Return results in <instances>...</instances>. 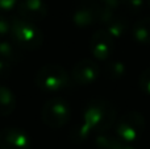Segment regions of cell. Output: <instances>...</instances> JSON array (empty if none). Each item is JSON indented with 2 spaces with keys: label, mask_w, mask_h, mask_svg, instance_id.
I'll return each instance as SVG.
<instances>
[{
  "label": "cell",
  "mask_w": 150,
  "mask_h": 149,
  "mask_svg": "<svg viewBox=\"0 0 150 149\" xmlns=\"http://www.w3.org/2000/svg\"><path fill=\"white\" fill-rule=\"evenodd\" d=\"M116 120V110L108 100L95 99L87 104L84 110V123L91 131L105 132Z\"/></svg>",
  "instance_id": "1"
},
{
  "label": "cell",
  "mask_w": 150,
  "mask_h": 149,
  "mask_svg": "<svg viewBox=\"0 0 150 149\" xmlns=\"http://www.w3.org/2000/svg\"><path fill=\"white\" fill-rule=\"evenodd\" d=\"M11 37L17 46L26 50H36L42 45L44 34L37 28L34 23L26 21L24 18H12L11 26Z\"/></svg>",
  "instance_id": "2"
},
{
  "label": "cell",
  "mask_w": 150,
  "mask_h": 149,
  "mask_svg": "<svg viewBox=\"0 0 150 149\" xmlns=\"http://www.w3.org/2000/svg\"><path fill=\"white\" fill-rule=\"evenodd\" d=\"M36 84L45 91H58L69 84V75L59 65H46L36 74Z\"/></svg>",
  "instance_id": "3"
},
{
  "label": "cell",
  "mask_w": 150,
  "mask_h": 149,
  "mask_svg": "<svg viewBox=\"0 0 150 149\" xmlns=\"http://www.w3.org/2000/svg\"><path fill=\"white\" fill-rule=\"evenodd\" d=\"M42 120L52 128H59L69 121L71 115L70 106L61 98H52L42 107Z\"/></svg>",
  "instance_id": "4"
},
{
  "label": "cell",
  "mask_w": 150,
  "mask_h": 149,
  "mask_svg": "<svg viewBox=\"0 0 150 149\" xmlns=\"http://www.w3.org/2000/svg\"><path fill=\"white\" fill-rule=\"evenodd\" d=\"M145 128V119L138 112H128L121 116L116 126V133L121 141H134Z\"/></svg>",
  "instance_id": "5"
},
{
  "label": "cell",
  "mask_w": 150,
  "mask_h": 149,
  "mask_svg": "<svg viewBox=\"0 0 150 149\" xmlns=\"http://www.w3.org/2000/svg\"><path fill=\"white\" fill-rule=\"evenodd\" d=\"M30 137L24 129L7 127L0 131V149H30Z\"/></svg>",
  "instance_id": "6"
},
{
  "label": "cell",
  "mask_w": 150,
  "mask_h": 149,
  "mask_svg": "<svg viewBox=\"0 0 150 149\" xmlns=\"http://www.w3.org/2000/svg\"><path fill=\"white\" fill-rule=\"evenodd\" d=\"M90 48L93 57L104 61L111 57V54L113 53L115 49L113 37L107 31H96L91 37Z\"/></svg>",
  "instance_id": "7"
},
{
  "label": "cell",
  "mask_w": 150,
  "mask_h": 149,
  "mask_svg": "<svg viewBox=\"0 0 150 149\" xmlns=\"http://www.w3.org/2000/svg\"><path fill=\"white\" fill-rule=\"evenodd\" d=\"M99 8L100 3H96L93 0H83L79 3L76 9L74 11V23L78 26H88L98 23L99 20Z\"/></svg>",
  "instance_id": "8"
},
{
  "label": "cell",
  "mask_w": 150,
  "mask_h": 149,
  "mask_svg": "<svg viewBox=\"0 0 150 149\" xmlns=\"http://www.w3.org/2000/svg\"><path fill=\"white\" fill-rule=\"evenodd\" d=\"M100 75L98 63L91 60H82L73 67V78L78 84L87 86L96 81Z\"/></svg>",
  "instance_id": "9"
},
{
  "label": "cell",
  "mask_w": 150,
  "mask_h": 149,
  "mask_svg": "<svg viewBox=\"0 0 150 149\" xmlns=\"http://www.w3.org/2000/svg\"><path fill=\"white\" fill-rule=\"evenodd\" d=\"M18 15L30 23H38L47 15V7L42 0H23L18 3Z\"/></svg>",
  "instance_id": "10"
},
{
  "label": "cell",
  "mask_w": 150,
  "mask_h": 149,
  "mask_svg": "<svg viewBox=\"0 0 150 149\" xmlns=\"http://www.w3.org/2000/svg\"><path fill=\"white\" fill-rule=\"evenodd\" d=\"M132 36L140 44H150V17H144L134 23L132 26Z\"/></svg>",
  "instance_id": "11"
},
{
  "label": "cell",
  "mask_w": 150,
  "mask_h": 149,
  "mask_svg": "<svg viewBox=\"0 0 150 149\" xmlns=\"http://www.w3.org/2000/svg\"><path fill=\"white\" fill-rule=\"evenodd\" d=\"M16 108L15 94L8 87L0 86V116H7L12 114Z\"/></svg>",
  "instance_id": "12"
},
{
  "label": "cell",
  "mask_w": 150,
  "mask_h": 149,
  "mask_svg": "<svg viewBox=\"0 0 150 149\" xmlns=\"http://www.w3.org/2000/svg\"><path fill=\"white\" fill-rule=\"evenodd\" d=\"M15 42H8V41H1L0 42V58L7 62H9L11 65L15 62H17L20 60V52Z\"/></svg>",
  "instance_id": "13"
},
{
  "label": "cell",
  "mask_w": 150,
  "mask_h": 149,
  "mask_svg": "<svg viewBox=\"0 0 150 149\" xmlns=\"http://www.w3.org/2000/svg\"><path fill=\"white\" fill-rule=\"evenodd\" d=\"M105 25H107V32H109V34L112 37H121L128 31V20L125 17H122V16L113 15V17Z\"/></svg>",
  "instance_id": "14"
},
{
  "label": "cell",
  "mask_w": 150,
  "mask_h": 149,
  "mask_svg": "<svg viewBox=\"0 0 150 149\" xmlns=\"http://www.w3.org/2000/svg\"><path fill=\"white\" fill-rule=\"evenodd\" d=\"M127 73V67L122 62H111L105 66V74L111 79L122 78Z\"/></svg>",
  "instance_id": "15"
},
{
  "label": "cell",
  "mask_w": 150,
  "mask_h": 149,
  "mask_svg": "<svg viewBox=\"0 0 150 149\" xmlns=\"http://www.w3.org/2000/svg\"><path fill=\"white\" fill-rule=\"evenodd\" d=\"M96 145L100 149H119L122 145V141L113 136H105L101 135L96 139Z\"/></svg>",
  "instance_id": "16"
},
{
  "label": "cell",
  "mask_w": 150,
  "mask_h": 149,
  "mask_svg": "<svg viewBox=\"0 0 150 149\" xmlns=\"http://www.w3.org/2000/svg\"><path fill=\"white\" fill-rule=\"evenodd\" d=\"M90 132H91L90 127L86 123H83L79 127H74V129L71 131V139H74L75 141H83L84 139H87Z\"/></svg>",
  "instance_id": "17"
},
{
  "label": "cell",
  "mask_w": 150,
  "mask_h": 149,
  "mask_svg": "<svg viewBox=\"0 0 150 149\" xmlns=\"http://www.w3.org/2000/svg\"><path fill=\"white\" fill-rule=\"evenodd\" d=\"M138 83H140V87L145 94L150 95V67L146 69L142 74H141L140 79H138Z\"/></svg>",
  "instance_id": "18"
},
{
  "label": "cell",
  "mask_w": 150,
  "mask_h": 149,
  "mask_svg": "<svg viewBox=\"0 0 150 149\" xmlns=\"http://www.w3.org/2000/svg\"><path fill=\"white\" fill-rule=\"evenodd\" d=\"M144 0H124L122 5H125V8L132 13H138L144 8Z\"/></svg>",
  "instance_id": "19"
},
{
  "label": "cell",
  "mask_w": 150,
  "mask_h": 149,
  "mask_svg": "<svg viewBox=\"0 0 150 149\" xmlns=\"http://www.w3.org/2000/svg\"><path fill=\"white\" fill-rule=\"evenodd\" d=\"M11 26H12V20L0 13V37H4L11 33Z\"/></svg>",
  "instance_id": "20"
},
{
  "label": "cell",
  "mask_w": 150,
  "mask_h": 149,
  "mask_svg": "<svg viewBox=\"0 0 150 149\" xmlns=\"http://www.w3.org/2000/svg\"><path fill=\"white\" fill-rule=\"evenodd\" d=\"M11 74V63L0 58V79L7 78Z\"/></svg>",
  "instance_id": "21"
},
{
  "label": "cell",
  "mask_w": 150,
  "mask_h": 149,
  "mask_svg": "<svg viewBox=\"0 0 150 149\" xmlns=\"http://www.w3.org/2000/svg\"><path fill=\"white\" fill-rule=\"evenodd\" d=\"M17 0H0V13L11 11L16 5Z\"/></svg>",
  "instance_id": "22"
},
{
  "label": "cell",
  "mask_w": 150,
  "mask_h": 149,
  "mask_svg": "<svg viewBox=\"0 0 150 149\" xmlns=\"http://www.w3.org/2000/svg\"><path fill=\"white\" fill-rule=\"evenodd\" d=\"M122 1H124V0H100V4L115 11L117 7H119V5L122 4Z\"/></svg>",
  "instance_id": "23"
},
{
  "label": "cell",
  "mask_w": 150,
  "mask_h": 149,
  "mask_svg": "<svg viewBox=\"0 0 150 149\" xmlns=\"http://www.w3.org/2000/svg\"><path fill=\"white\" fill-rule=\"evenodd\" d=\"M119 149H134V148H133V147H130V145H125L124 143H122V145H121V147H120Z\"/></svg>",
  "instance_id": "24"
},
{
  "label": "cell",
  "mask_w": 150,
  "mask_h": 149,
  "mask_svg": "<svg viewBox=\"0 0 150 149\" xmlns=\"http://www.w3.org/2000/svg\"><path fill=\"white\" fill-rule=\"evenodd\" d=\"M148 3H149V5H150V0H148Z\"/></svg>",
  "instance_id": "25"
}]
</instances>
